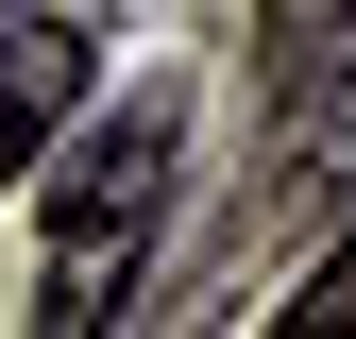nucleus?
Wrapping results in <instances>:
<instances>
[{"label": "nucleus", "instance_id": "3", "mask_svg": "<svg viewBox=\"0 0 356 339\" xmlns=\"http://www.w3.org/2000/svg\"><path fill=\"white\" fill-rule=\"evenodd\" d=\"M339 34H356V0H254V68H272V85H305Z\"/></svg>", "mask_w": 356, "mask_h": 339}, {"label": "nucleus", "instance_id": "4", "mask_svg": "<svg viewBox=\"0 0 356 339\" xmlns=\"http://www.w3.org/2000/svg\"><path fill=\"white\" fill-rule=\"evenodd\" d=\"M272 322H289V339H356V238H339V254H323V272H305V288H289Z\"/></svg>", "mask_w": 356, "mask_h": 339}, {"label": "nucleus", "instance_id": "2", "mask_svg": "<svg viewBox=\"0 0 356 339\" xmlns=\"http://www.w3.org/2000/svg\"><path fill=\"white\" fill-rule=\"evenodd\" d=\"M68 102H85V34H68V17H17V34H0V187L51 153Z\"/></svg>", "mask_w": 356, "mask_h": 339}, {"label": "nucleus", "instance_id": "1", "mask_svg": "<svg viewBox=\"0 0 356 339\" xmlns=\"http://www.w3.org/2000/svg\"><path fill=\"white\" fill-rule=\"evenodd\" d=\"M170 153H187V85H136V102L51 170V254H34V322H51V339H85V322L136 306V254H153Z\"/></svg>", "mask_w": 356, "mask_h": 339}]
</instances>
